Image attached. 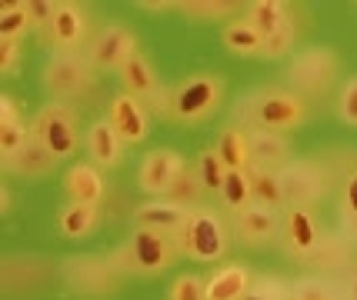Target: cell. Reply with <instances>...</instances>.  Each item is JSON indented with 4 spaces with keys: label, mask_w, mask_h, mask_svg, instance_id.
Returning <instances> with one entry per match:
<instances>
[{
    "label": "cell",
    "mask_w": 357,
    "mask_h": 300,
    "mask_svg": "<svg viewBox=\"0 0 357 300\" xmlns=\"http://www.w3.org/2000/svg\"><path fill=\"white\" fill-rule=\"evenodd\" d=\"M291 143L284 134H267V130H250V167H267V171H284L291 164Z\"/></svg>",
    "instance_id": "obj_22"
},
{
    "label": "cell",
    "mask_w": 357,
    "mask_h": 300,
    "mask_svg": "<svg viewBox=\"0 0 357 300\" xmlns=\"http://www.w3.org/2000/svg\"><path fill=\"white\" fill-rule=\"evenodd\" d=\"M218 157L227 171H250V130L248 127H224L214 143Z\"/></svg>",
    "instance_id": "obj_24"
},
{
    "label": "cell",
    "mask_w": 357,
    "mask_h": 300,
    "mask_svg": "<svg viewBox=\"0 0 357 300\" xmlns=\"http://www.w3.org/2000/svg\"><path fill=\"white\" fill-rule=\"evenodd\" d=\"M181 7H184V14H190V17L211 20V17H227V14H234L241 3H231V0H187V3H181Z\"/></svg>",
    "instance_id": "obj_36"
},
{
    "label": "cell",
    "mask_w": 357,
    "mask_h": 300,
    "mask_svg": "<svg viewBox=\"0 0 357 300\" xmlns=\"http://www.w3.org/2000/svg\"><path fill=\"white\" fill-rule=\"evenodd\" d=\"M61 274L67 287L80 297H107L121 284V274L114 270L110 257H93V253L67 257L61 264Z\"/></svg>",
    "instance_id": "obj_7"
},
{
    "label": "cell",
    "mask_w": 357,
    "mask_h": 300,
    "mask_svg": "<svg viewBox=\"0 0 357 300\" xmlns=\"http://www.w3.org/2000/svg\"><path fill=\"white\" fill-rule=\"evenodd\" d=\"M40 80L54 97H80L93 87V63L87 54H54L40 70Z\"/></svg>",
    "instance_id": "obj_8"
},
{
    "label": "cell",
    "mask_w": 357,
    "mask_h": 300,
    "mask_svg": "<svg viewBox=\"0 0 357 300\" xmlns=\"http://www.w3.org/2000/svg\"><path fill=\"white\" fill-rule=\"evenodd\" d=\"M147 107L140 104L137 97L130 94H117L110 100V111H107V124L117 130V137L124 143H140L151 130V117H147Z\"/></svg>",
    "instance_id": "obj_15"
},
{
    "label": "cell",
    "mask_w": 357,
    "mask_h": 300,
    "mask_svg": "<svg viewBox=\"0 0 357 300\" xmlns=\"http://www.w3.org/2000/svg\"><path fill=\"white\" fill-rule=\"evenodd\" d=\"M234 234L241 237V244L261 251L271 240L280 237V214L278 210H267V207H261V204H250L248 210H241V214L234 217Z\"/></svg>",
    "instance_id": "obj_14"
},
{
    "label": "cell",
    "mask_w": 357,
    "mask_h": 300,
    "mask_svg": "<svg viewBox=\"0 0 357 300\" xmlns=\"http://www.w3.org/2000/svg\"><path fill=\"white\" fill-rule=\"evenodd\" d=\"M84 147H87V154H91V164H97L100 171H104V167H107V171H114V167L124 160V147H127V143L117 137V130H114L107 120H97V124L87 130Z\"/></svg>",
    "instance_id": "obj_20"
},
{
    "label": "cell",
    "mask_w": 357,
    "mask_h": 300,
    "mask_svg": "<svg viewBox=\"0 0 357 300\" xmlns=\"http://www.w3.org/2000/svg\"><path fill=\"white\" fill-rule=\"evenodd\" d=\"M337 70H341V61L331 47H304L287 63V80H291L294 94L324 97L337 84Z\"/></svg>",
    "instance_id": "obj_4"
},
{
    "label": "cell",
    "mask_w": 357,
    "mask_h": 300,
    "mask_svg": "<svg viewBox=\"0 0 357 300\" xmlns=\"http://www.w3.org/2000/svg\"><path fill=\"white\" fill-rule=\"evenodd\" d=\"M187 171L184 157L171 150V147H157L151 154H144L137 167V187L144 194H151V197H164L167 190L174 187V180Z\"/></svg>",
    "instance_id": "obj_12"
},
{
    "label": "cell",
    "mask_w": 357,
    "mask_h": 300,
    "mask_svg": "<svg viewBox=\"0 0 357 300\" xmlns=\"http://www.w3.org/2000/svg\"><path fill=\"white\" fill-rule=\"evenodd\" d=\"M10 120H20V117H17V104L3 94L0 97V124H10Z\"/></svg>",
    "instance_id": "obj_43"
},
{
    "label": "cell",
    "mask_w": 357,
    "mask_h": 300,
    "mask_svg": "<svg viewBox=\"0 0 357 300\" xmlns=\"http://www.w3.org/2000/svg\"><path fill=\"white\" fill-rule=\"evenodd\" d=\"M244 7H248L244 17H248L264 37L278 33L280 27H287V24L294 20V17H291V3H284V0H250Z\"/></svg>",
    "instance_id": "obj_26"
},
{
    "label": "cell",
    "mask_w": 357,
    "mask_h": 300,
    "mask_svg": "<svg viewBox=\"0 0 357 300\" xmlns=\"http://www.w3.org/2000/svg\"><path fill=\"white\" fill-rule=\"evenodd\" d=\"M250 177H254V204H261V207H267V210H278V214H284V210H287V194H284L280 171L250 167Z\"/></svg>",
    "instance_id": "obj_28"
},
{
    "label": "cell",
    "mask_w": 357,
    "mask_h": 300,
    "mask_svg": "<svg viewBox=\"0 0 357 300\" xmlns=\"http://www.w3.org/2000/svg\"><path fill=\"white\" fill-rule=\"evenodd\" d=\"M297 44V24L291 20L287 27H280L278 33H271V37H264V57H287L291 50H294Z\"/></svg>",
    "instance_id": "obj_37"
},
{
    "label": "cell",
    "mask_w": 357,
    "mask_h": 300,
    "mask_svg": "<svg viewBox=\"0 0 357 300\" xmlns=\"http://www.w3.org/2000/svg\"><path fill=\"white\" fill-rule=\"evenodd\" d=\"M127 253H130V267L140 277H157L177 260V237L174 234H160L151 227H134V234L127 237Z\"/></svg>",
    "instance_id": "obj_6"
},
{
    "label": "cell",
    "mask_w": 357,
    "mask_h": 300,
    "mask_svg": "<svg viewBox=\"0 0 357 300\" xmlns=\"http://www.w3.org/2000/svg\"><path fill=\"white\" fill-rule=\"evenodd\" d=\"M220 204H224V210H231L234 217L254 204V177H250V171H227V180L220 187Z\"/></svg>",
    "instance_id": "obj_29"
},
{
    "label": "cell",
    "mask_w": 357,
    "mask_h": 300,
    "mask_svg": "<svg viewBox=\"0 0 357 300\" xmlns=\"http://www.w3.org/2000/svg\"><path fill=\"white\" fill-rule=\"evenodd\" d=\"M354 264V244L344 237L341 230H334V234H327L321 237V244H317V251L304 260V267H311L317 277H324V274H337L341 277L344 270Z\"/></svg>",
    "instance_id": "obj_17"
},
{
    "label": "cell",
    "mask_w": 357,
    "mask_h": 300,
    "mask_svg": "<svg viewBox=\"0 0 357 300\" xmlns=\"http://www.w3.org/2000/svg\"><path fill=\"white\" fill-rule=\"evenodd\" d=\"M100 223V207H87V204H67L57 214V230L67 240H84L87 234L97 230Z\"/></svg>",
    "instance_id": "obj_27"
},
{
    "label": "cell",
    "mask_w": 357,
    "mask_h": 300,
    "mask_svg": "<svg viewBox=\"0 0 357 300\" xmlns=\"http://www.w3.org/2000/svg\"><path fill=\"white\" fill-rule=\"evenodd\" d=\"M341 217H357V171L341 187Z\"/></svg>",
    "instance_id": "obj_40"
},
{
    "label": "cell",
    "mask_w": 357,
    "mask_h": 300,
    "mask_svg": "<svg viewBox=\"0 0 357 300\" xmlns=\"http://www.w3.org/2000/svg\"><path fill=\"white\" fill-rule=\"evenodd\" d=\"M167 300H207V281L197 274H184L171 284Z\"/></svg>",
    "instance_id": "obj_35"
},
{
    "label": "cell",
    "mask_w": 357,
    "mask_h": 300,
    "mask_svg": "<svg viewBox=\"0 0 357 300\" xmlns=\"http://www.w3.org/2000/svg\"><path fill=\"white\" fill-rule=\"evenodd\" d=\"M207 194L201 184V177H197V171H184V174L174 180V187L164 194L167 200H174V204L187 207V210H194V207H201V197Z\"/></svg>",
    "instance_id": "obj_32"
},
{
    "label": "cell",
    "mask_w": 357,
    "mask_h": 300,
    "mask_svg": "<svg viewBox=\"0 0 357 300\" xmlns=\"http://www.w3.org/2000/svg\"><path fill=\"white\" fill-rule=\"evenodd\" d=\"M47 40L54 44L57 54H77L87 40H91V20L87 10L77 0H61L57 3V14L47 27Z\"/></svg>",
    "instance_id": "obj_10"
},
{
    "label": "cell",
    "mask_w": 357,
    "mask_h": 300,
    "mask_svg": "<svg viewBox=\"0 0 357 300\" xmlns=\"http://www.w3.org/2000/svg\"><path fill=\"white\" fill-rule=\"evenodd\" d=\"M117 74H121V84H124V94L137 97L144 107H147V104L160 94V80H157L151 61H147L140 50L124 63V67H121V70H117Z\"/></svg>",
    "instance_id": "obj_21"
},
{
    "label": "cell",
    "mask_w": 357,
    "mask_h": 300,
    "mask_svg": "<svg viewBox=\"0 0 357 300\" xmlns=\"http://www.w3.org/2000/svg\"><path fill=\"white\" fill-rule=\"evenodd\" d=\"M207 281V300H244L254 284V270L248 264H224Z\"/></svg>",
    "instance_id": "obj_19"
},
{
    "label": "cell",
    "mask_w": 357,
    "mask_h": 300,
    "mask_svg": "<svg viewBox=\"0 0 357 300\" xmlns=\"http://www.w3.org/2000/svg\"><path fill=\"white\" fill-rule=\"evenodd\" d=\"M291 300H344V297H341V287H337L334 277H317V274H311V277L294 281Z\"/></svg>",
    "instance_id": "obj_31"
},
{
    "label": "cell",
    "mask_w": 357,
    "mask_h": 300,
    "mask_svg": "<svg viewBox=\"0 0 357 300\" xmlns=\"http://www.w3.org/2000/svg\"><path fill=\"white\" fill-rule=\"evenodd\" d=\"M334 281H337V287H341V297L344 300H357V260L344 270L341 277H334Z\"/></svg>",
    "instance_id": "obj_42"
},
{
    "label": "cell",
    "mask_w": 357,
    "mask_h": 300,
    "mask_svg": "<svg viewBox=\"0 0 357 300\" xmlns=\"http://www.w3.org/2000/svg\"><path fill=\"white\" fill-rule=\"evenodd\" d=\"M31 130H33V137L44 143L57 160H67V157L77 154V147H80L77 117H74V111H70L67 104H61V100H54V104L40 107L37 117H33Z\"/></svg>",
    "instance_id": "obj_5"
},
{
    "label": "cell",
    "mask_w": 357,
    "mask_h": 300,
    "mask_svg": "<svg viewBox=\"0 0 357 300\" xmlns=\"http://www.w3.org/2000/svg\"><path fill=\"white\" fill-rule=\"evenodd\" d=\"M224 80L214 74H194L171 90V120L177 124H201L220 107Z\"/></svg>",
    "instance_id": "obj_3"
},
{
    "label": "cell",
    "mask_w": 357,
    "mask_h": 300,
    "mask_svg": "<svg viewBox=\"0 0 357 300\" xmlns=\"http://www.w3.org/2000/svg\"><path fill=\"white\" fill-rule=\"evenodd\" d=\"M341 234L357 247V217H341Z\"/></svg>",
    "instance_id": "obj_44"
},
{
    "label": "cell",
    "mask_w": 357,
    "mask_h": 300,
    "mask_svg": "<svg viewBox=\"0 0 357 300\" xmlns=\"http://www.w3.org/2000/svg\"><path fill=\"white\" fill-rule=\"evenodd\" d=\"M33 141V130L24 120H10V124H0V160L17 157L27 143Z\"/></svg>",
    "instance_id": "obj_34"
},
{
    "label": "cell",
    "mask_w": 357,
    "mask_h": 300,
    "mask_svg": "<svg viewBox=\"0 0 357 300\" xmlns=\"http://www.w3.org/2000/svg\"><path fill=\"white\" fill-rule=\"evenodd\" d=\"M27 14H31L33 31L47 33L50 20H54V14H57V3H54V0H27Z\"/></svg>",
    "instance_id": "obj_39"
},
{
    "label": "cell",
    "mask_w": 357,
    "mask_h": 300,
    "mask_svg": "<svg viewBox=\"0 0 357 300\" xmlns=\"http://www.w3.org/2000/svg\"><path fill=\"white\" fill-rule=\"evenodd\" d=\"M20 63V40H0V74H14Z\"/></svg>",
    "instance_id": "obj_41"
},
{
    "label": "cell",
    "mask_w": 357,
    "mask_h": 300,
    "mask_svg": "<svg viewBox=\"0 0 357 300\" xmlns=\"http://www.w3.org/2000/svg\"><path fill=\"white\" fill-rule=\"evenodd\" d=\"M174 237H177L181 253H187V257L197 260V264H214V260H220V257L227 253V247H231L227 223H224V217H220L218 210H211V207H194L187 223Z\"/></svg>",
    "instance_id": "obj_2"
},
{
    "label": "cell",
    "mask_w": 357,
    "mask_h": 300,
    "mask_svg": "<svg viewBox=\"0 0 357 300\" xmlns=\"http://www.w3.org/2000/svg\"><path fill=\"white\" fill-rule=\"evenodd\" d=\"M337 113L347 127H357V77H351L337 94Z\"/></svg>",
    "instance_id": "obj_38"
},
{
    "label": "cell",
    "mask_w": 357,
    "mask_h": 300,
    "mask_svg": "<svg viewBox=\"0 0 357 300\" xmlns=\"http://www.w3.org/2000/svg\"><path fill=\"white\" fill-rule=\"evenodd\" d=\"M244 300H274V297H267V294L261 290V287H254V284H250V290L244 294Z\"/></svg>",
    "instance_id": "obj_45"
},
{
    "label": "cell",
    "mask_w": 357,
    "mask_h": 300,
    "mask_svg": "<svg viewBox=\"0 0 357 300\" xmlns=\"http://www.w3.org/2000/svg\"><path fill=\"white\" fill-rule=\"evenodd\" d=\"M3 167L10 171V174H20V177H44V174H50L54 167H57V157L47 150L44 143L33 137L17 157H10V160H3Z\"/></svg>",
    "instance_id": "obj_25"
},
{
    "label": "cell",
    "mask_w": 357,
    "mask_h": 300,
    "mask_svg": "<svg viewBox=\"0 0 357 300\" xmlns=\"http://www.w3.org/2000/svg\"><path fill=\"white\" fill-rule=\"evenodd\" d=\"M321 237H324V230H321L311 207H287L280 214V244H284V253L291 260L304 264L317 251Z\"/></svg>",
    "instance_id": "obj_9"
},
{
    "label": "cell",
    "mask_w": 357,
    "mask_h": 300,
    "mask_svg": "<svg viewBox=\"0 0 357 300\" xmlns=\"http://www.w3.org/2000/svg\"><path fill=\"white\" fill-rule=\"evenodd\" d=\"M194 171H197V177H201V184H204L207 194H220L224 180H227V167H224V160L218 157V150H214V147H207L201 157H197Z\"/></svg>",
    "instance_id": "obj_33"
},
{
    "label": "cell",
    "mask_w": 357,
    "mask_h": 300,
    "mask_svg": "<svg viewBox=\"0 0 357 300\" xmlns=\"http://www.w3.org/2000/svg\"><path fill=\"white\" fill-rule=\"evenodd\" d=\"M137 54V33L124 24H107L87 47V61L93 70H121Z\"/></svg>",
    "instance_id": "obj_11"
},
{
    "label": "cell",
    "mask_w": 357,
    "mask_h": 300,
    "mask_svg": "<svg viewBox=\"0 0 357 300\" xmlns=\"http://www.w3.org/2000/svg\"><path fill=\"white\" fill-rule=\"evenodd\" d=\"M33 31L27 0L17 3H0V40H24V33Z\"/></svg>",
    "instance_id": "obj_30"
},
{
    "label": "cell",
    "mask_w": 357,
    "mask_h": 300,
    "mask_svg": "<svg viewBox=\"0 0 357 300\" xmlns=\"http://www.w3.org/2000/svg\"><path fill=\"white\" fill-rule=\"evenodd\" d=\"M187 217H190V210L167 200V197H151L147 204H140L134 210L137 227H151V230H160V234H177L187 223Z\"/></svg>",
    "instance_id": "obj_18"
},
{
    "label": "cell",
    "mask_w": 357,
    "mask_h": 300,
    "mask_svg": "<svg viewBox=\"0 0 357 300\" xmlns=\"http://www.w3.org/2000/svg\"><path fill=\"white\" fill-rule=\"evenodd\" d=\"M244 120L248 130H267V134H287L307 120L304 97L284 87H261L244 100Z\"/></svg>",
    "instance_id": "obj_1"
},
{
    "label": "cell",
    "mask_w": 357,
    "mask_h": 300,
    "mask_svg": "<svg viewBox=\"0 0 357 300\" xmlns=\"http://www.w3.org/2000/svg\"><path fill=\"white\" fill-rule=\"evenodd\" d=\"M284 194H287V207H311L317 200H324L327 194V180L321 174V167L311 160H291L284 171Z\"/></svg>",
    "instance_id": "obj_13"
},
{
    "label": "cell",
    "mask_w": 357,
    "mask_h": 300,
    "mask_svg": "<svg viewBox=\"0 0 357 300\" xmlns=\"http://www.w3.org/2000/svg\"><path fill=\"white\" fill-rule=\"evenodd\" d=\"M220 44L237 57H264V33L257 31L248 17H234L220 31Z\"/></svg>",
    "instance_id": "obj_23"
},
{
    "label": "cell",
    "mask_w": 357,
    "mask_h": 300,
    "mask_svg": "<svg viewBox=\"0 0 357 300\" xmlns=\"http://www.w3.org/2000/svg\"><path fill=\"white\" fill-rule=\"evenodd\" d=\"M63 190L70 197V204H87V207H100L107 197V180L100 174V167L91 160H80L74 164L67 177H63Z\"/></svg>",
    "instance_id": "obj_16"
}]
</instances>
